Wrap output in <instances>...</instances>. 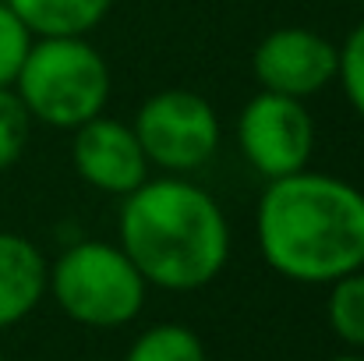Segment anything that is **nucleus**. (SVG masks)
I'll list each match as a JSON object with an SVG mask.
<instances>
[{"instance_id":"nucleus-10","label":"nucleus","mask_w":364,"mask_h":361,"mask_svg":"<svg viewBox=\"0 0 364 361\" xmlns=\"http://www.w3.org/2000/svg\"><path fill=\"white\" fill-rule=\"evenodd\" d=\"M36 39L89 36L110 14L114 0H4Z\"/></svg>"},{"instance_id":"nucleus-3","label":"nucleus","mask_w":364,"mask_h":361,"mask_svg":"<svg viewBox=\"0 0 364 361\" xmlns=\"http://www.w3.org/2000/svg\"><path fill=\"white\" fill-rule=\"evenodd\" d=\"M110 89L107 57L85 36L36 39L14 82L28 117L57 131H75L100 117L110 103Z\"/></svg>"},{"instance_id":"nucleus-13","label":"nucleus","mask_w":364,"mask_h":361,"mask_svg":"<svg viewBox=\"0 0 364 361\" xmlns=\"http://www.w3.org/2000/svg\"><path fill=\"white\" fill-rule=\"evenodd\" d=\"M36 36L25 28V21L0 0V89H14L18 71L32 50Z\"/></svg>"},{"instance_id":"nucleus-2","label":"nucleus","mask_w":364,"mask_h":361,"mask_svg":"<svg viewBox=\"0 0 364 361\" xmlns=\"http://www.w3.org/2000/svg\"><path fill=\"white\" fill-rule=\"evenodd\" d=\"M117 234L141 280L173 294L209 287L230 262L227 213L205 188L173 174L124 195Z\"/></svg>"},{"instance_id":"nucleus-5","label":"nucleus","mask_w":364,"mask_h":361,"mask_svg":"<svg viewBox=\"0 0 364 361\" xmlns=\"http://www.w3.org/2000/svg\"><path fill=\"white\" fill-rule=\"evenodd\" d=\"M134 135L149 167H159L173 177L205 167L220 149V117L213 103L191 89H159L152 93L138 114Z\"/></svg>"},{"instance_id":"nucleus-14","label":"nucleus","mask_w":364,"mask_h":361,"mask_svg":"<svg viewBox=\"0 0 364 361\" xmlns=\"http://www.w3.org/2000/svg\"><path fill=\"white\" fill-rule=\"evenodd\" d=\"M32 117L14 89H0V170L14 167L28 145Z\"/></svg>"},{"instance_id":"nucleus-15","label":"nucleus","mask_w":364,"mask_h":361,"mask_svg":"<svg viewBox=\"0 0 364 361\" xmlns=\"http://www.w3.org/2000/svg\"><path fill=\"white\" fill-rule=\"evenodd\" d=\"M336 82L343 85V96H347V103L354 107V114L364 120V21L343 39V46H340Z\"/></svg>"},{"instance_id":"nucleus-1","label":"nucleus","mask_w":364,"mask_h":361,"mask_svg":"<svg viewBox=\"0 0 364 361\" xmlns=\"http://www.w3.org/2000/svg\"><path fill=\"white\" fill-rule=\"evenodd\" d=\"M255 241L265 266L283 280L336 283L364 269V192L315 170L265 181Z\"/></svg>"},{"instance_id":"nucleus-4","label":"nucleus","mask_w":364,"mask_h":361,"mask_svg":"<svg viewBox=\"0 0 364 361\" xmlns=\"http://www.w3.org/2000/svg\"><path fill=\"white\" fill-rule=\"evenodd\" d=\"M46 291L71 323L89 330H117L141 312L149 283L121 244L78 241L50 266Z\"/></svg>"},{"instance_id":"nucleus-7","label":"nucleus","mask_w":364,"mask_h":361,"mask_svg":"<svg viewBox=\"0 0 364 361\" xmlns=\"http://www.w3.org/2000/svg\"><path fill=\"white\" fill-rule=\"evenodd\" d=\"M340 46L315 28L283 25L272 28L251 53V71L265 93L308 100L336 82Z\"/></svg>"},{"instance_id":"nucleus-8","label":"nucleus","mask_w":364,"mask_h":361,"mask_svg":"<svg viewBox=\"0 0 364 361\" xmlns=\"http://www.w3.org/2000/svg\"><path fill=\"white\" fill-rule=\"evenodd\" d=\"M71 135V163L89 188L124 199L149 181L152 167L131 124L100 114L89 124L75 127Z\"/></svg>"},{"instance_id":"nucleus-9","label":"nucleus","mask_w":364,"mask_h":361,"mask_svg":"<svg viewBox=\"0 0 364 361\" xmlns=\"http://www.w3.org/2000/svg\"><path fill=\"white\" fill-rule=\"evenodd\" d=\"M50 266L43 251L21 234L0 231V330L18 326L46 298Z\"/></svg>"},{"instance_id":"nucleus-16","label":"nucleus","mask_w":364,"mask_h":361,"mask_svg":"<svg viewBox=\"0 0 364 361\" xmlns=\"http://www.w3.org/2000/svg\"><path fill=\"white\" fill-rule=\"evenodd\" d=\"M329 361H364V355H340V358H329Z\"/></svg>"},{"instance_id":"nucleus-6","label":"nucleus","mask_w":364,"mask_h":361,"mask_svg":"<svg viewBox=\"0 0 364 361\" xmlns=\"http://www.w3.org/2000/svg\"><path fill=\"white\" fill-rule=\"evenodd\" d=\"M237 145L258 177L279 181L308 170L315 152V120L304 100L262 89L237 117Z\"/></svg>"},{"instance_id":"nucleus-11","label":"nucleus","mask_w":364,"mask_h":361,"mask_svg":"<svg viewBox=\"0 0 364 361\" xmlns=\"http://www.w3.org/2000/svg\"><path fill=\"white\" fill-rule=\"evenodd\" d=\"M124 361H205V344L181 323H159L138 333Z\"/></svg>"},{"instance_id":"nucleus-18","label":"nucleus","mask_w":364,"mask_h":361,"mask_svg":"<svg viewBox=\"0 0 364 361\" xmlns=\"http://www.w3.org/2000/svg\"><path fill=\"white\" fill-rule=\"evenodd\" d=\"M361 7H364V0H361Z\"/></svg>"},{"instance_id":"nucleus-12","label":"nucleus","mask_w":364,"mask_h":361,"mask_svg":"<svg viewBox=\"0 0 364 361\" xmlns=\"http://www.w3.org/2000/svg\"><path fill=\"white\" fill-rule=\"evenodd\" d=\"M326 315H329L333 333L347 347L364 351V269H358V273H350V276H343V280L333 283Z\"/></svg>"},{"instance_id":"nucleus-17","label":"nucleus","mask_w":364,"mask_h":361,"mask_svg":"<svg viewBox=\"0 0 364 361\" xmlns=\"http://www.w3.org/2000/svg\"><path fill=\"white\" fill-rule=\"evenodd\" d=\"M0 361H4V351H0Z\"/></svg>"}]
</instances>
